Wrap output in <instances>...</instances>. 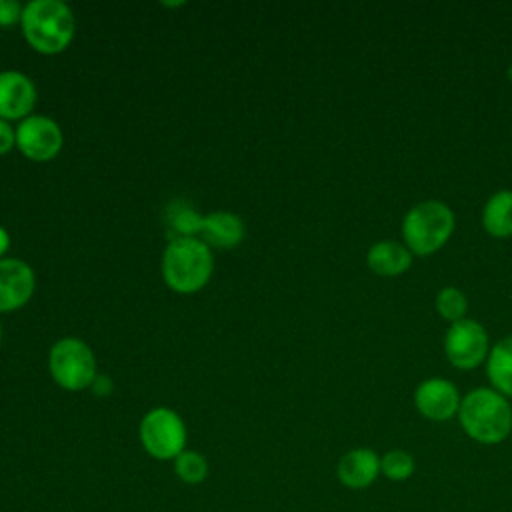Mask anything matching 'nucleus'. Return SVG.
<instances>
[{"mask_svg":"<svg viewBox=\"0 0 512 512\" xmlns=\"http://www.w3.org/2000/svg\"><path fill=\"white\" fill-rule=\"evenodd\" d=\"M466 296L454 288V286H446L438 292L436 296V310L440 312L442 318L446 320H452V322H458L464 318V312H466Z\"/></svg>","mask_w":512,"mask_h":512,"instance_id":"obj_20","label":"nucleus"},{"mask_svg":"<svg viewBox=\"0 0 512 512\" xmlns=\"http://www.w3.org/2000/svg\"><path fill=\"white\" fill-rule=\"evenodd\" d=\"M464 432L482 444H498L512 430V408L508 400L490 388L466 394L458 408Z\"/></svg>","mask_w":512,"mask_h":512,"instance_id":"obj_3","label":"nucleus"},{"mask_svg":"<svg viewBox=\"0 0 512 512\" xmlns=\"http://www.w3.org/2000/svg\"><path fill=\"white\" fill-rule=\"evenodd\" d=\"M482 226L498 238L512 234V190H500L490 196L482 212Z\"/></svg>","mask_w":512,"mask_h":512,"instance_id":"obj_15","label":"nucleus"},{"mask_svg":"<svg viewBox=\"0 0 512 512\" xmlns=\"http://www.w3.org/2000/svg\"><path fill=\"white\" fill-rule=\"evenodd\" d=\"M24 6L16 0H0V26H12L22 20Z\"/></svg>","mask_w":512,"mask_h":512,"instance_id":"obj_21","label":"nucleus"},{"mask_svg":"<svg viewBox=\"0 0 512 512\" xmlns=\"http://www.w3.org/2000/svg\"><path fill=\"white\" fill-rule=\"evenodd\" d=\"M62 142L64 136L56 120L42 114L26 116L16 128L18 150L34 162L52 160L60 152Z\"/></svg>","mask_w":512,"mask_h":512,"instance_id":"obj_7","label":"nucleus"},{"mask_svg":"<svg viewBox=\"0 0 512 512\" xmlns=\"http://www.w3.org/2000/svg\"><path fill=\"white\" fill-rule=\"evenodd\" d=\"M0 338H2V328H0Z\"/></svg>","mask_w":512,"mask_h":512,"instance_id":"obj_26","label":"nucleus"},{"mask_svg":"<svg viewBox=\"0 0 512 512\" xmlns=\"http://www.w3.org/2000/svg\"><path fill=\"white\" fill-rule=\"evenodd\" d=\"M488 378L498 392L512 396V336L502 338L490 350Z\"/></svg>","mask_w":512,"mask_h":512,"instance_id":"obj_16","label":"nucleus"},{"mask_svg":"<svg viewBox=\"0 0 512 512\" xmlns=\"http://www.w3.org/2000/svg\"><path fill=\"white\" fill-rule=\"evenodd\" d=\"M36 104V86L34 82L18 72L4 70L0 72V118L18 120L30 116Z\"/></svg>","mask_w":512,"mask_h":512,"instance_id":"obj_10","label":"nucleus"},{"mask_svg":"<svg viewBox=\"0 0 512 512\" xmlns=\"http://www.w3.org/2000/svg\"><path fill=\"white\" fill-rule=\"evenodd\" d=\"M380 472V458L374 450L368 448H356L346 452L338 462V480L352 488L360 490L370 486Z\"/></svg>","mask_w":512,"mask_h":512,"instance_id":"obj_12","label":"nucleus"},{"mask_svg":"<svg viewBox=\"0 0 512 512\" xmlns=\"http://www.w3.org/2000/svg\"><path fill=\"white\" fill-rule=\"evenodd\" d=\"M166 220L176 234L174 238H196V234L202 232L204 216L196 212V208L190 206L188 202L178 200L168 206Z\"/></svg>","mask_w":512,"mask_h":512,"instance_id":"obj_17","label":"nucleus"},{"mask_svg":"<svg viewBox=\"0 0 512 512\" xmlns=\"http://www.w3.org/2000/svg\"><path fill=\"white\" fill-rule=\"evenodd\" d=\"M454 230L452 210L438 200H426L408 210L402 222V234L408 248L418 254L436 252Z\"/></svg>","mask_w":512,"mask_h":512,"instance_id":"obj_4","label":"nucleus"},{"mask_svg":"<svg viewBox=\"0 0 512 512\" xmlns=\"http://www.w3.org/2000/svg\"><path fill=\"white\" fill-rule=\"evenodd\" d=\"M8 248H10V234L6 232V228L0 226V258L6 254Z\"/></svg>","mask_w":512,"mask_h":512,"instance_id":"obj_24","label":"nucleus"},{"mask_svg":"<svg viewBox=\"0 0 512 512\" xmlns=\"http://www.w3.org/2000/svg\"><path fill=\"white\" fill-rule=\"evenodd\" d=\"M244 222L240 216L232 214V212H210L204 216L202 222V240L208 246H216V248H234L242 242L244 238Z\"/></svg>","mask_w":512,"mask_h":512,"instance_id":"obj_13","label":"nucleus"},{"mask_svg":"<svg viewBox=\"0 0 512 512\" xmlns=\"http://www.w3.org/2000/svg\"><path fill=\"white\" fill-rule=\"evenodd\" d=\"M90 388H92V392H94L96 396H108V394L112 392V388H114V382H112L110 376L96 374V378L92 380Z\"/></svg>","mask_w":512,"mask_h":512,"instance_id":"obj_23","label":"nucleus"},{"mask_svg":"<svg viewBox=\"0 0 512 512\" xmlns=\"http://www.w3.org/2000/svg\"><path fill=\"white\" fill-rule=\"evenodd\" d=\"M414 404L422 416L430 420H448L460 408V396L452 382L444 378H428L414 392Z\"/></svg>","mask_w":512,"mask_h":512,"instance_id":"obj_11","label":"nucleus"},{"mask_svg":"<svg viewBox=\"0 0 512 512\" xmlns=\"http://www.w3.org/2000/svg\"><path fill=\"white\" fill-rule=\"evenodd\" d=\"M140 440L152 458L170 460L184 452L186 426L174 410L154 408L140 422Z\"/></svg>","mask_w":512,"mask_h":512,"instance_id":"obj_6","label":"nucleus"},{"mask_svg":"<svg viewBox=\"0 0 512 512\" xmlns=\"http://www.w3.org/2000/svg\"><path fill=\"white\" fill-rule=\"evenodd\" d=\"M214 258L210 246L196 238H172L162 254V276L168 288L192 294L206 286L212 276Z\"/></svg>","mask_w":512,"mask_h":512,"instance_id":"obj_2","label":"nucleus"},{"mask_svg":"<svg viewBox=\"0 0 512 512\" xmlns=\"http://www.w3.org/2000/svg\"><path fill=\"white\" fill-rule=\"evenodd\" d=\"M22 32L28 44L42 54L62 52L74 38V14L62 0H32L22 10Z\"/></svg>","mask_w":512,"mask_h":512,"instance_id":"obj_1","label":"nucleus"},{"mask_svg":"<svg viewBox=\"0 0 512 512\" xmlns=\"http://www.w3.org/2000/svg\"><path fill=\"white\" fill-rule=\"evenodd\" d=\"M444 352L448 360L462 370H470L478 366L488 352V336L486 330L474 320H458L446 330Z\"/></svg>","mask_w":512,"mask_h":512,"instance_id":"obj_8","label":"nucleus"},{"mask_svg":"<svg viewBox=\"0 0 512 512\" xmlns=\"http://www.w3.org/2000/svg\"><path fill=\"white\" fill-rule=\"evenodd\" d=\"M508 78H510V82H512V64L508 66Z\"/></svg>","mask_w":512,"mask_h":512,"instance_id":"obj_25","label":"nucleus"},{"mask_svg":"<svg viewBox=\"0 0 512 512\" xmlns=\"http://www.w3.org/2000/svg\"><path fill=\"white\" fill-rule=\"evenodd\" d=\"M16 144V130L8 124V120L0 118V154H6Z\"/></svg>","mask_w":512,"mask_h":512,"instance_id":"obj_22","label":"nucleus"},{"mask_svg":"<svg viewBox=\"0 0 512 512\" xmlns=\"http://www.w3.org/2000/svg\"><path fill=\"white\" fill-rule=\"evenodd\" d=\"M176 476L186 484H200L208 476V462L202 454L184 450L174 458Z\"/></svg>","mask_w":512,"mask_h":512,"instance_id":"obj_18","label":"nucleus"},{"mask_svg":"<svg viewBox=\"0 0 512 512\" xmlns=\"http://www.w3.org/2000/svg\"><path fill=\"white\" fill-rule=\"evenodd\" d=\"M380 472L390 480H406L414 472V458L406 450H390L380 458Z\"/></svg>","mask_w":512,"mask_h":512,"instance_id":"obj_19","label":"nucleus"},{"mask_svg":"<svg viewBox=\"0 0 512 512\" xmlns=\"http://www.w3.org/2000/svg\"><path fill=\"white\" fill-rule=\"evenodd\" d=\"M36 286L32 268L18 258H0V312L22 308Z\"/></svg>","mask_w":512,"mask_h":512,"instance_id":"obj_9","label":"nucleus"},{"mask_svg":"<svg viewBox=\"0 0 512 512\" xmlns=\"http://www.w3.org/2000/svg\"><path fill=\"white\" fill-rule=\"evenodd\" d=\"M366 262L372 272L380 276H398L410 268L412 254L402 244L394 240H384L368 250Z\"/></svg>","mask_w":512,"mask_h":512,"instance_id":"obj_14","label":"nucleus"},{"mask_svg":"<svg viewBox=\"0 0 512 512\" xmlns=\"http://www.w3.org/2000/svg\"><path fill=\"white\" fill-rule=\"evenodd\" d=\"M48 368L58 386L64 390L90 388L96 378V360L90 346L78 338H62L50 348Z\"/></svg>","mask_w":512,"mask_h":512,"instance_id":"obj_5","label":"nucleus"}]
</instances>
